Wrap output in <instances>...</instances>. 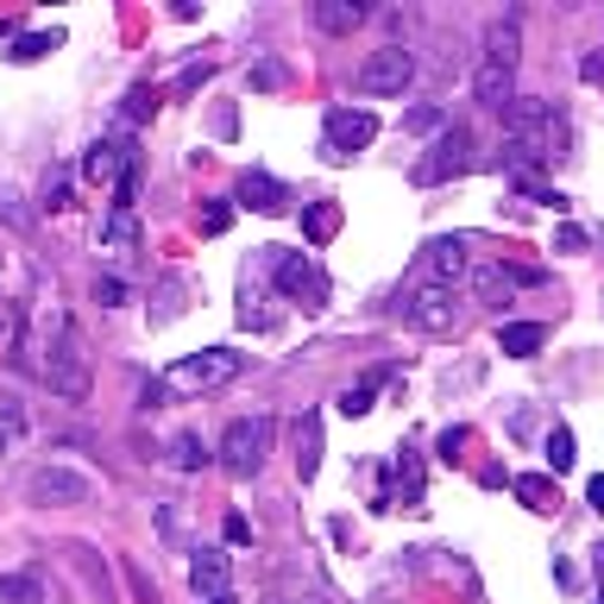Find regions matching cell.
I'll return each instance as SVG.
<instances>
[{
    "mask_svg": "<svg viewBox=\"0 0 604 604\" xmlns=\"http://www.w3.org/2000/svg\"><path fill=\"white\" fill-rule=\"evenodd\" d=\"M239 366H246V359H239L234 347H202V352H190V359H171L164 378L145 385V410H152V403H190V397H208V390L234 385Z\"/></svg>",
    "mask_w": 604,
    "mask_h": 604,
    "instance_id": "6da1fadb",
    "label": "cell"
},
{
    "mask_svg": "<svg viewBox=\"0 0 604 604\" xmlns=\"http://www.w3.org/2000/svg\"><path fill=\"white\" fill-rule=\"evenodd\" d=\"M272 441H277V422L265 410L239 416V422H227V434H221V467L234 472V479H253V472L272 460Z\"/></svg>",
    "mask_w": 604,
    "mask_h": 604,
    "instance_id": "7a4b0ae2",
    "label": "cell"
},
{
    "mask_svg": "<svg viewBox=\"0 0 604 604\" xmlns=\"http://www.w3.org/2000/svg\"><path fill=\"white\" fill-rule=\"evenodd\" d=\"M44 385L58 390V397H89V352H82V334L76 328H58V347L44 359Z\"/></svg>",
    "mask_w": 604,
    "mask_h": 604,
    "instance_id": "3957f363",
    "label": "cell"
},
{
    "mask_svg": "<svg viewBox=\"0 0 604 604\" xmlns=\"http://www.w3.org/2000/svg\"><path fill=\"white\" fill-rule=\"evenodd\" d=\"M25 498H32L39 510L89 504V498H95V479H89V472H76V467H58V460H51V467H39L32 479H25Z\"/></svg>",
    "mask_w": 604,
    "mask_h": 604,
    "instance_id": "277c9868",
    "label": "cell"
},
{
    "mask_svg": "<svg viewBox=\"0 0 604 604\" xmlns=\"http://www.w3.org/2000/svg\"><path fill=\"white\" fill-rule=\"evenodd\" d=\"M472 164V133L467 126H441V139H434L429 152H422V164H416V183L422 190H434V183H448V176H460Z\"/></svg>",
    "mask_w": 604,
    "mask_h": 604,
    "instance_id": "5b68a950",
    "label": "cell"
},
{
    "mask_svg": "<svg viewBox=\"0 0 604 604\" xmlns=\"http://www.w3.org/2000/svg\"><path fill=\"white\" fill-rule=\"evenodd\" d=\"M416 82V58L403 44H385V51H371L359 63V95H403Z\"/></svg>",
    "mask_w": 604,
    "mask_h": 604,
    "instance_id": "8992f818",
    "label": "cell"
},
{
    "mask_svg": "<svg viewBox=\"0 0 604 604\" xmlns=\"http://www.w3.org/2000/svg\"><path fill=\"white\" fill-rule=\"evenodd\" d=\"M403 321L422 334H448L453 328V284H416L410 296H403Z\"/></svg>",
    "mask_w": 604,
    "mask_h": 604,
    "instance_id": "52a82bcc",
    "label": "cell"
},
{
    "mask_svg": "<svg viewBox=\"0 0 604 604\" xmlns=\"http://www.w3.org/2000/svg\"><path fill=\"white\" fill-rule=\"evenodd\" d=\"M258 258H272V277H277V290L284 296H309V303H321V296H328V284H321V272H315L309 258L303 253H258Z\"/></svg>",
    "mask_w": 604,
    "mask_h": 604,
    "instance_id": "ba28073f",
    "label": "cell"
},
{
    "mask_svg": "<svg viewBox=\"0 0 604 604\" xmlns=\"http://www.w3.org/2000/svg\"><path fill=\"white\" fill-rule=\"evenodd\" d=\"M371 139H378V120L366 108H328V152L347 157V152H366Z\"/></svg>",
    "mask_w": 604,
    "mask_h": 604,
    "instance_id": "9c48e42d",
    "label": "cell"
},
{
    "mask_svg": "<svg viewBox=\"0 0 604 604\" xmlns=\"http://www.w3.org/2000/svg\"><path fill=\"white\" fill-rule=\"evenodd\" d=\"M133 164H139V152L126 145V139H95L89 157H82V176H89V183H126Z\"/></svg>",
    "mask_w": 604,
    "mask_h": 604,
    "instance_id": "30bf717a",
    "label": "cell"
},
{
    "mask_svg": "<svg viewBox=\"0 0 604 604\" xmlns=\"http://www.w3.org/2000/svg\"><path fill=\"white\" fill-rule=\"evenodd\" d=\"M239 202L258 208V215H284V208H290V190H284L272 171H239Z\"/></svg>",
    "mask_w": 604,
    "mask_h": 604,
    "instance_id": "8fae6325",
    "label": "cell"
},
{
    "mask_svg": "<svg viewBox=\"0 0 604 604\" xmlns=\"http://www.w3.org/2000/svg\"><path fill=\"white\" fill-rule=\"evenodd\" d=\"M472 95H479V108L504 114L510 101H516V70H504V63H479V76H472Z\"/></svg>",
    "mask_w": 604,
    "mask_h": 604,
    "instance_id": "7c38bea8",
    "label": "cell"
},
{
    "mask_svg": "<svg viewBox=\"0 0 604 604\" xmlns=\"http://www.w3.org/2000/svg\"><path fill=\"white\" fill-rule=\"evenodd\" d=\"M422 258H429L434 284H460V277L472 272V265H467V239H460V234H453V239H429V246H422Z\"/></svg>",
    "mask_w": 604,
    "mask_h": 604,
    "instance_id": "4fadbf2b",
    "label": "cell"
},
{
    "mask_svg": "<svg viewBox=\"0 0 604 604\" xmlns=\"http://www.w3.org/2000/svg\"><path fill=\"white\" fill-rule=\"evenodd\" d=\"M227 580H234V566H227V554H221V547H202V554L190 561V585L202 592V598H221V592H227Z\"/></svg>",
    "mask_w": 604,
    "mask_h": 604,
    "instance_id": "5bb4252c",
    "label": "cell"
},
{
    "mask_svg": "<svg viewBox=\"0 0 604 604\" xmlns=\"http://www.w3.org/2000/svg\"><path fill=\"white\" fill-rule=\"evenodd\" d=\"M296 472H303V485L321 472V416L315 410L296 416Z\"/></svg>",
    "mask_w": 604,
    "mask_h": 604,
    "instance_id": "9a60e30c",
    "label": "cell"
},
{
    "mask_svg": "<svg viewBox=\"0 0 604 604\" xmlns=\"http://www.w3.org/2000/svg\"><path fill=\"white\" fill-rule=\"evenodd\" d=\"M366 20L371 13L359 7V0H321V7H315V25H321L328 39H347V32H359Z\"/></svg>",
    "mask_w": 604,
    "mask_h": 604,
    "instance_id": "2e32d148",
    "label": "cell"
},
{
    "mask_svg": "<svg viewBox=\"0 0 604 604\" xmlns=\"http://www.w3.org/2000/svg\"><path fill=\"white\" fill-rule=\"evenodd\" d=\"M554 126V114H547V101H535V95H516L504 108V133L510 139H523V133H547Z\"/></svg>",
    "mask_w": 604,
    "mask_h": 604,
    "instance_id": "e0dca14e",
    "label": "cell"
},
{
    "mask_svg": "<svg viewBox=\"0 0 604 604\" xmlns=\"http://www.w3.org/2000/svg\"><path fill=\"white\" fill-rule=\"evenodd\" d=\"M516 58H523V25H516V20H491L485 25V63L516 70Z\"/></svg>",
    "mask_w": 604,
    "mask_h": 604,
    "instance_id": "ac0fdd59",
    "label": "cell"
},
{
    "mask_svg": "<svg viewBox=\"0 0 604 604\" xmlns=\"http://www.w3.org/2000/svg\"><path fill=\"white\" fill-rule=\"evenodd\" d=\"M0 604H51V585H44V573H32V566L0 573Z\"/></svg>",
    "mask_w": 604,
    "mask_h": 604,
    "instance_id": "d6986e66",
    "label": "cell"
},
{
    "mask_svg": "<svg viewBox=\"0 0 604 604\" xmlns=\"http://www.w3.org/2000/svg\"><path fill=\"white\" fill-rule=\"evenodd\" d=\"M542 340H547L542 321H504V328H498V347H504L510 359H535V352H542Z\"/></svg>",
    "mask_w": 604,
    "mask_h": 604,
    "instance_id": "ffe728a7",
    "label": "cell"
},
{
    "mask_svg": "<svg viewBox=\"0 0 604 604\" xmlns=\"http://www.w3.org/2000/svg\"><path fill=\"white\" fill-rule=\"evenodd\" d=\"M101 246H108V253H133L139 246V208L114 202V215H108V227H101Z\"/></svg>",
    "mask_w": 604,
    "mask_h": 604,
    "instance_id": "44dd1931",
    "label": "cell"
},
{
    "mask_svg": "<svg viewBox=\"0 0 604 604\" xmlns=\"http://www.w3.org/2000/svg\"><path fill=\"white\" fill-rule=\"evenodd\" d=\"M472 290H479L485 309H510V272L504 265H479V272H472Z\"/></svg>",
    "mask_w": 604,
    "mask_h": 604,
    "instance_id": "7402d4cb",
    "label": "cell"
},
{
    "mask_svg": "<svg viewBox=\"0 0 604 604\" xmlns=\"http://www.w3.org/2000/svg\"><path fill=\"white\" fill-rule=\"evenodd\" d=\"M171 467H176V472H202V467H208V441H202L195 429H183V434L171 441Z\"/></svg>",
    "mask_w": 604,
    "mask_h": 604,
    "instance_id": "603a6c76",
    "label": "cell"
},
{
    "mask_svg": "<svg viewBox=\"0 0 604 604\" xmlns=\"http://www.w3.org/2000/svg\"><path fill=\"white\" fill-rule=\"evenodd\" d=\"M58 44H63V32H58V25H44V32H25V39H13V51H7V58H13V63H39L44 51H58Z\"/></svg>",
    "mask_w": 604,
    "mask_h": 604,
    "instance_id": "cb8c5ba5",
    "label": "cell"
},
{
    "mask_svg": "<svg viewBox=\"0 0 604 604\" xmlns=\"http://www.w3.org/2000/svg\"><path fill=\"white\" fill-rule=\"evenodd\" d=\"M25 434V403L20 397H0V453H13Z\"/></svg>",
    "mask_w": 604,
    "mask_h": 604,
    "instance_id": "d4e9b609",
    "label": "cell"
},
{
    "mask_svg": "<svg viewBox=\"0 0 604 604\" xmlns=\"http://www.w3.org/2000/svg\"><path fill=\"white\" fill-rule=\"evenodd\" d=\"M303 234H309L315 246H321V239H334V234H340V208H334V202H315L309 215H303Z\"/></svg>",
    "mask_w": 604,
    "mask_h": 604,
    "instance_id": "484cf974",
    "label": "cell"
},
{
    "mask_svg": "<svg viewBox=\"0 0 604 604\" xmlns=\"http://www.w3.org/2000/svg\"><path fill=\"white\" fill-rule=\"evenodd\" d=\"M547 467H554V472L573 467V429H566V422H554V429H547Z\"/></svg>",
    "mask_w": 604,
    "mask_h": 604,
    "instance_id": "4316f807",
    "label": "cell"
},
{
    "mask_svg": "<svg viewBox=\"0 0 604 604\" xmlns=\"http://www.w3.org/2000/svg\"><path fill=\"white\" fill-rule=\"evenodd\" d=\"M371 397H378V378H366V385H352L347 397H340V416H366Z\"/></svg>",
    "mask_w": 604,
    "mask_h": 604,
    "instance_id": "83f0119b",
    "label": "cell"
},
{
    "mask_svg": "<svg viewBox=\"0 0 604 604\" xmlns=\"http://www.w3.org/2000/svg\"><path fill=\"white\" fill-rule=\"evenodd\" d=\"M234 227V202H208L202 208V234H227Z\"/></svg>",
    "mask_w": 604,
    "mask_h": 604,
    "instance_id": "f1b7e54d",
    "label": "cell"
},
{
    "mask_svg": "<svg viewBox=\"0 0 604 604\" xmlns=\"http://www.w3.org/2000/svg\"><path fill=\"white\" fill-rule=\"evenodd\" d=\"M152 114H157L152 89H126V120H152Z\"/></svg>",
    "mask_w": 604,
    "mask_h": 604,
    "instance_id": "f546056e",
    "label": "cell"
},
{
    "mask_svg": "<svg viewBox=\"0 0 604 604\" xmlns=\"http://www.w3.org/2000/svg\"><path fill=\"white\" fill-rule=\"evenodd\" d=\"M208 76H215V63H190V70L176 76V95H190V89H202Z\"/></svg>",
    "mask_w": 604,
    "mask_h": 604,
    "instance_id": "4dcf8cb0",
    "label": "cell"
},
{
    "mask_svg": "<svg viewBox=\"0 0 604 604\" xmlns=\"http://www.w3.org/2000/svg\"><path fill=\"white\" fill-rule=\"evenodd\" d=\"M516 498L535 510H547V479H516Z\"/></svg>",
    "mask_w": 604,
    "mask_h": 604,
    "instance_id": "1f68e13d",
    "label": "cell"
},
{
    "mask_svg": "<svg viewBox=\"0 0 604 604\" xmlns=\"http://www.w3.org/2000/svg\"><path fill=\"white\" fill-rule=\"evenodd\" d=\"M467 441H472V434L460 429V422H453V429H441V460H453V453H467Z\"/></svg>",
    "mask_w": 604,
    "mask_h": 604,
    "instance_id": "d6a6232c",
    "label": "cell"
},
{
    "mask_svg": "<svg viewBox=\"0 0 604 604\" xmlns=\"http://www.w3.org/2000/svg\"><path fill=\"white\" fill-rule=\"evenodd\" d=\"M227 542L246 547V542H253V523H246V516H227Z\"/></svg>",
    "mask_w": 604,
    "mask_h": 604,
    "instance_id": "836d02e7",
    "label": "cell"
},
{
    "mask_svg": "<svg viewBox=\"0 0 604 604\" xmlns=\"http://www.w3.org/2000/svg\"><path fill=\"white\" fill-rule=\"evenodd\" d=\"M95 303H126V290H120L114 277H95Z\"/></svg>",
    "mask_w": 604,
    "mask_h": 604,
    "instance_id": "e575fe53",
    "label": "cell"
},
{
    "mask_svg": "<svg viewBox=\"0 0 604 604\" xmlns=\"http://www.w3.org/2000/svg\"><path fill=\"white\" fill-rule=\"evenodd\" d=\"M253 82H258V89H277V82H284V70H277V63H265V70H253Z\"/></svg>",
    "mask_w": 604,
    "mask_h": 604,
    "instance_id": "d590c367",
    "label": "cell"
},
{
    "mask_svg": "<svg viewBox=\"0 0 604 604\" xmlns=\"http://www.w3.org/2000/svg\"><path fill=\"white\" fill-rule=\"evenodd\" d=\"M585 498H592V504L604 510V479H592V485H585Z\"/></svg>",
    "mask_w": 604,
    "mask_h": 604,
    "instance_id": "8d00e7d4",
    "label": "cell"
},
{
    "mask_svg": "<svg viewBox=\"0 0 604 604\" xmlns=\"http://www.w3.org/2000/svg\"><path fill=\"white\" fill-rule=\"evenodd\" d=\"M208 604H239V598H234V592H221V598H208Z\"/></svg>",
    "mask_w": 604,
    "mask_h": 604,
    "instance_id": "74e56055",
    "label": "cell"
},
{
    "mask_svg": "<svg viewBox=\"0 0 604 604\" xmlns=\"http://www.w3.org/2000/svg\"><path fill=\"white\" fill-rule=\"evenodd\" d=\"M0 334H7V315H0Z\"/></svg>",
    "mask_w": 604,
    "mask_h": 604,
    "instance_id": "f35d334b",
    "label": "cell"
},
{
    "mask_svg": "<svg viewBox=\"0 0 604 604\" xmlns=\"http://www.w3.org/2000/svg\"><path fill=\"white\" fill-rule=\"evenodd\" d=\"M598 604H604V598H598Z\"/></svg>",
    "mask_w": 604,
    "mask_h": 604,
    "instance_id": "ab89813d",
    "label": "cell"
}]
</instances>
